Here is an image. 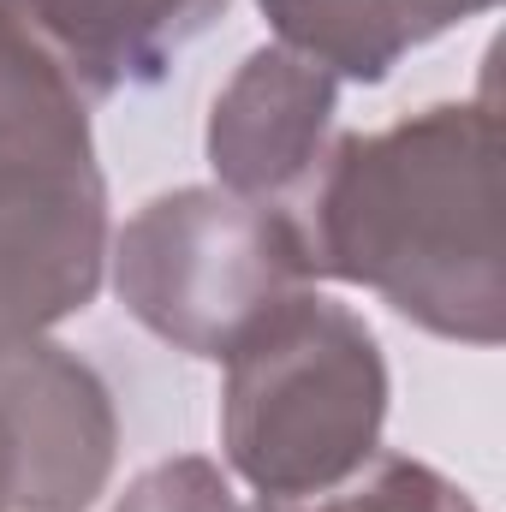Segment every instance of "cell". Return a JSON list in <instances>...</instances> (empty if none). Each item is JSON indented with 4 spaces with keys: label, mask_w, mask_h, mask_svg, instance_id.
Listing matches in <instances>:
<instances>
[{
    "label": "cell",
    "mask_w": 506,
    "mask_h": 512,
    "mask_svg": "<svg viewBox=\"0 0 506 512\" xmlns=\"http://www.w3.org/2000/svg\"><path fill=\"white\" fill-rule=\"evenodd\" d=\"M304 280L298 221L233 191L155 197L120 233V298L131 316L197 358H227Z\"/></svg>",
    "instance_id": "3"
},
{
    "label": "cell",
    "mask_w": 506,
    "mask_h": 512,
    "mask_svg": "<svg viewBox=\"0 0 506 512\" xmlns=\"http://www.w3.org/2000/svg\"><path fill=\"white\" fill-rule=\"evenodd\" d=\"M120 512H239V501L227 495V483L215 477V465L203 459H173L149 477L131 483V495Z\"/></svg>",
    "instance_id": "9"
},
{
    "label": "cell",
    "mask_w": 506,
    "mask_h": 512,
    "mask_svg": "<svg viewBox=\"0 0 506 512\" xmlns=\"http://www.w3.org/2000/svg\"><path fill=\"white\" fill-rule=\"evenodd\" d=\"M489 6L495 0H262L268 24L292 54H304L328 78L340 72L358 84H381L405 48Z\"/></svg>",
    "instance_id": "7"
},
{
    "label": "cell",
    "mask_w": 506,
    "mask_h": 512,
    "mask_svg": "<svg viewBox=\"0 0 506 512\" xmlns=\"http://www.w3.org/2000/svg\"><path fill=\"white\" fill-rule=\"evenodd\" d=\"M114 465V411L90 364L42 334L0 340V512H78Z\"/></svg>",
    "instance_id": "4"
},
{
    "label": "cell",
    "mask_w": 506,
    "mask_h": 512,
    "mask_svg": "<svg viewBox=\"0 0 506 512\" xmlns=\"http://www.w3.org/2000/svg\"><path fill=\"white\" fill-rule=\"evenodd\" d=\"M221 6L227 0H24L84 96H108L131 78H161L167 60L203 36Z\"/></svg>",
    "instance_id": "6"
},
{
    "label": "cell",
    "mask_w": 506,
    "mask_h": 512,
    "mask_svg": "<svg viewBox=\"0 0 506 512\" xmlns=\"http://www.w3.org/2000/svg\"><path fill=\"white\" fill-rule=\"evenodd\" d=\"M328 120L334 78L292 48H256L215 102L209 161L233 197H280L322 167Z\"/></svg>",
    "instance_id": "5"
},
{
    "label": "cell",
    "mask_w": 506,
    "mask_h": 512,
    "mask_svg": "<svg viewBox=\"0 0 506 512\" xmlns=\"http://www.w3.org/2000/svg\"><path fill=\"white\" fill-rule=\"evenodd\" d=\"M387 417V370L376 334L316 298H280L227 352L221 441L262 501L334 495L376 459Z\"/></svg>",
    "instance_id": "2"
},
{
    "label": "cell",
    "mask_w": 506,
    "mask_h": 512,
    "mask_svg": "<svg viewBox=\"0 0 506 512\" xmlns=\"http://www.w3.org/2000/svg\"><path fill=\"white\" fill-rule=\"evenodd\" d=\"M262 512H477L465 501V489H453L447 477H435L417 459H381L376 477L358 483L352 495H316V501H262Z\"/></svg>",
    "instance_id": "8"
},
{
    "label": "cell",
    "mask_w": 506,
    "mask_h": 512,
    "mask_svg": "<svg viewBox=\"0 0 506 512\" xmlns=\"http://www.w3.org/2000/svg\"><path fill=\"white\" fill-rule=\"evenodd\" d=\"M292 221L310 274L370 286L429 334L501 346L506 268L489 102L423 108L370 137H340Z\"/></svg>",
    "instance_id": "1"
}]
</instances>
